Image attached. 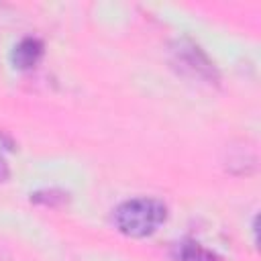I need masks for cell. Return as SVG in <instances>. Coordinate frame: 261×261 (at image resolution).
Wrapping results in <instances>:
<instances>
[{
  "mask_svg": "<svg viewBox=\"0 0 261 261\" xmlns=\"http://www.w3.org/2000/svg\"><path fill=\"white\" fill-rule=\"evenodd\" d=\"M167 204L153 196H137L120 202L112 212L114 228L130 239L155 234L167 220Z\"/></svg>",
  "mask_w": 261,
  "mask_h": 261,
  "instance_id": "obj_1",
  "label": "cell"
},
{
  "mask_svg": "<svg viewBox=\"0 0 261 261\" xmlns=\"http://www.w3.org/2000/svg\"><path fill=\"white\" fill-rule=\"evenodd\" d=\"M167 59H169V65L177 73L190 80H198L210 86L220 84V71L214 65V61L208 57V53L198 43H194L188 37H179L169 43Z\"/></svg>",
  "mask_w": 261,
  "mask_h": 261,
  "instance_id": "obj_2",
  "label": "cell"
},
{
  "mask_svg": "<svg viewBox=\"0 0 261 261\" xmlns=\"http://www.w3.org/2000/svg\"><path fill=\"white\" fill-rule=\"evenodd\" d=\"M45 53V45L41 39L37 37H22L10 53V61L18 71H29L33 67H37V63L41 61Z\"/></svg>",
  "mask_w": 261,
  "mask_h": 261,
  "instance_id": "obj_3",
  "label": "cell"
},
{
  "mask_svg": "<svg viewBox=\"0 0 261 261\" xmlns=\"http://www.w3.org/2000/svg\"><path fill=\"white\" fill-rule=\"evenodd\" d=\"M171 261H222L212 249L198 241H179L169 251Z\"/></svg>",
  "mask_w": 261,
  "mask_h": 261,
  "instance_id": "obj_4",
  "label": "cell"
},
{
  "mask_svg": "<svg viewBox=\"0 0 261 261\" xmlns=\"http://www.w3.org/2000/svg\"><path fill=\"white\" fill-rule=\"evenodd\" d=\"M69 194L57 188H45V190H37L35 194H31V202L39 204V206H47V208H59L63 204H67Z\"/></svg>",
  "mask_w": 261,
  "mask_h": 261,
  "instance_id": "obj_5",
  "label": "cell"
},
{
  "mask_svg": "<svg viewBox=\"0 0 261 261\" xmlns=\"http://www.w3.org/2000/svg\"><path fill=\"white\" fill-rule=\"evenodd\" d=\"M8 177V165H6V161L0 157V181H4Z\"/></svg>",
  "mask_w": 261,
  "mask_h": 261,
  "instance_id": "obj_6",
  "label": "cell"
},
{
  "mask_svg": "<svg viewBox=\"0 0 261 261\" xmlns=\"http://www.w3.org/2000/svg\"><path fill=\"white\" fill-rule=\"evenodd\" d=\"M0 257H2V251H0Z\"/></svg>",
  "mask_w": 261,
  "mask_h": 261,
  "instance_id": "obj_7",
  "label": "cell"
}]
</instances>
